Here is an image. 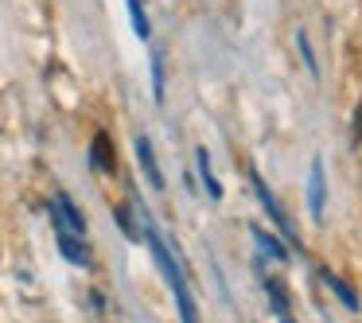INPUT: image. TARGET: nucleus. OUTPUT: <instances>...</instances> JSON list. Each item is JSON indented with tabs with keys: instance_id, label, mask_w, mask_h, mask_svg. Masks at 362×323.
<instances>
[{
	"instance_id": "obj_1",
	"label": "nucleus",
	"mask_w": 362,
	"mask_h": 323,
	"mask_svg": "<svg viewBox=\"0 0 362 323\" xmlns=\"http://www.w3.org/2000/svg\"><path fill=\"white\" fill-rule=\"evenodd\" d=\"M51 218H55V214H51ZM55 234H59V249H63V257H66V261H74V265H90L86 245H82V242H78V234H71V230H66L59 218H55Z\"/></svg>"
},
{
	"instance_id": "obj_2",
	"label": "nucleus",
	"mask_w": 362,
	"mask_h": 323,
	"mask_svg": "<svg viewBox=\"0 0 362 323\" xmlns=\"http://www.w3.org/2000/svg\"><path fill=\"white\" fill-rule=\"evenodd\" d=\"M51 214H55L59 222H63L66 230H71V234H86V218H82L78 214V206L71 203V195H55V206H51Z\"/></svg>"
},
{
	"instance_id": "obj_3",
	"label": "nucleus",
	"mask_w": 362,
	"mask_h": 323,
	"mask_svg": "<svg viewBox=\"0 0 362 323\" xmlns=\"http://www.w3.org/2000/svg\"><path fill=\"white\" fill-rule=\"evenodd\" d=\"M308 206H312V218L323 222V160H312V175H308Z\"/></svg>"
},
{
	"instance_id": "obj_4",
	"label": "nucleus",
	"mask_w": 362,
	"mask_h": 323,
	"mask_svg": "<svg viewBox=\"0 0 362 323\" xmlns=\"http://www.w3.org/2000/svg\"><path fill=\"white\" fill-rule=\"evenodd\" d=\"M136 160H141V168H144V175H148V183L152 187H164V175H160V164H156V156H152V141L148 136H136Z\"/></svg>"
},
{
	"instance_id": "obj_5",
	"label": "nucleus",
	"mask_w": 362,
	"mask_h": 323,
	"mask_svg": "<svg viewBox=\"0 0 362 323\" xmlns=\"http://www.w3.org/2000/svg\"><path fill=\"white\" fill-rule=\"evenodd\" d=\"M253 187H257V195H261V206H265V211H269V218H273L276 226H281L284 234L292 237V222L284 218V211H281V206H276V199L269 195V187H265V183H261V175H253ZM292 242H296V237H292Z\"/></svg>"
},
{
	"instance_id": "obj_6",
	"label": "nucleus",
	"mask_w": 362,
	"mask_h": 323,
	"mask_svg": "<svg viewBox=\"0 0 362 323\" xmlns=\"http://www.w3.org/2000/svg\"><path fill=\"white\" fill-rule=\"evenodd\" d=\"M90 160H94V168H102V172H113V168H117V160H113V144H110V136H105V133L94 136Z\"/></svg>"
},
{
	"instance_id": "obj_7",
	"label": "nucleus",
	"mask_w": 362,
	"mask_h": 323,
	"mask_svg": "<svg viewBox=\"0 0 362 323\" xmlns=\"http://www.w3.org/2000/svg\"><path fill=\"white\" fill-rule=\"evenodd\" d=\"M172 292H175V304H180V315H183V323H199L195 300H191V292H187V284H183V276H180V281H172Z\"/></svg>"
},
{
	"instance_id": "obj_8",
	"label": "nucleus",
	"mask_w": 362,
	"mask_h": 323,
	"mask_svg": "<svg viewBox=\"0 0 362 323\" xmlns=\"http://www.w3.org/2000/svg\"><path fill=\"white\" fill-rule=\"evenodd\" d=\"M323 281H327V288L335 292V296L343 300V304L351 307V312H358V296H354V288H351V284H346V281H339V276L331 273V269H323Z\"/></svg>"
},
{
	"instance_id": "obj_9",
	"label": "nucleus",
	"mask_w": 362,
	"mask_h": 323,
	"mask_svg": "<svg viewBox=\"0 0 362 323\" xmlns=\"http://www.w3.org/2000/svg\"><path fill=\"white\" fill-rule=\"evenodd\" d=\"M253 237H257V245H261V249H265V253H269V257H273V261H288V249H284V245L276 242V237L269 234V230L253 226Z\"/></svg>"
},
{
	"instance_id": "obj_10",
	"label": "nucleus",
	"mask_w": 362,
	"mask_h": 323,
	"mask_svg": "<svg viewBox=\"0 0 362 323\" xmlns=\"http://www.w3.org/2000/svg\"><path fill=\"white\" fill-rule=\"evenodd\" d=\"M199 175H203V183H206V191H211V199H222V183L214 180V172H211V160H206V152H199Z\"/></svg>"
},
{
	"instance_id": "obj_11",
	"label": "nucleus",
	"mask_w": 362,
	"mask_h": 323,
	"mask_svg": "<svg viewBox=\"0 0 362 323\" xmlns=\"http://www.w3.org/2000/svg\"><path fill=\"white\" fill-rule=\"evenodd\" d=\"M129 4V16H133V28H136V35H141V40H148V16H144V8H141V0H125Z\"/></svg>"
},
{
	"instance_id": "obj_12",
	"label": "nucleus",
	"mask_w": 362,
	"mask_h": 323,
	"mask_svg": "<svg viewBox=\"0 0 362 323\" xmlns=\"http://www.w3.org/2000/svg\"><path fill=\"white\" fill-rule=\"evenodd\" d=\"M152 94H156V102L164 98V66H160V59H152Z\"/></svg>"
},
{
	"instance_id": "obj_13",
	"label": "nucleus",
	"mask_w": 362,
	"mask_h": 323,
	"mask_svg": "<svg viewBox=\"0 0 362 323\" xmlns=\"http://www.w3.org/2000/svg\"><path fill=\"white\" fill-rule=\"evenodd\" d=\"M265 288H269V296H273V307L284 315V307H288V300H284V288H281L276 281H265Z\"/></svg>"
},
{
	"instance_id": "obj_14",
	"label": "nucleus",
	"mask_w": 362,
	"mask_h": 323,
	"mask_svg": "<svg viewBox=\"0 0 362 323\" xmlns=\"http://www.w3.org/2000/svg\"><path fill=\"white\" fill-rule=\"evenodd\" d=\"M117 222H121V230H125L129 237H136V226H133V218H129V211H125V206H117Z\"/></svg>"
},
{
	"instance_id": "obj_15",
	"label": "nucleus",
	"mask_w": 362,
	"mask_h": 323,
	"mask_svg": "<svg viewBox=\"0 0 362 323\" xmlns=\"http://www.w3.org/2000/svg\"><path fill=\"white\" fill-rule=\"evenodd\" d=\"M354 141H362V105L354 110Z\"/></svg>"
}]
</instances>
